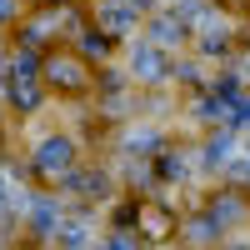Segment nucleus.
Wrapping results in <instances>:
<instances>
[{
    "label": "nucleus",
    "mask_w": 250,
    "mask_h": 250,
    "mask_svg": "<svg viewBox=\"0 0 250 250\" xmlns=\"http://www.w3.org/2000/svg\"><path fill=\"white\" fill-rule=\"evenodd\" d=\"M65 165H70V140H45V145H40V170H65Z\"/></svg>",
    "instance_id": "nucleus-1"
},
{
    "label": "nucleus",
    "mask_w": 250,
    "mask_h": 250,
    "mask_svg": "<svg viewBox=\"0 0 250 250\" xmlns=\"http://www.w3.org/2000/svg\"><path fill=\"white\" fill-rule=\"evenodd\" d=\"M130 65H135V75H145V80H160V75H165V60H160V55H155L150 45H135Z\"/></svg>",
    "instance_id": "nucleus-2"
},
{
    "label": "nucleus",
    "mask_w": 250,
    "mask_h": 250,
    "mask_svg": "<svg viewBox=\"0 0 250 250\" xmlns=\"http://www.w3.org/2000/svg\"><path fill=\"white\" fill-rule=\"evenodd\" d=\"M15 15V0H0V20H10Z\"/></svg>",
    "instance_id": "nucleus-3"
},
{
    "label": "nucleus",
    "mask_w": 250,
    "mask_h": 250,
    "mask_svg": "<svg viewBox=\"0 0 250 250\" xmlns=\"http://www.w3.org/2000/svg\"><path fill=\"white\" fill-rule=\"evenodd\" d=\"M0 195H5V180H0ZM0 205H5V200H0Z\"/></svg>",
    "instance_id": "nucleus-4"
},
{
    "label": "nucleus",
    "mask_w": 250,
    "mask_h": 250,
    "mask_svg": "<svg viewBox=\"0 0 250 250\" xmlns=\"http://www.w3.org/2000/svg\"><path fill=\"white\" fill-rule=\"evenodd\" d=\"M235 250H250V245H235Z\"/></svg>",
    "instance_id": "nucleus-5"
}]
</instances>
